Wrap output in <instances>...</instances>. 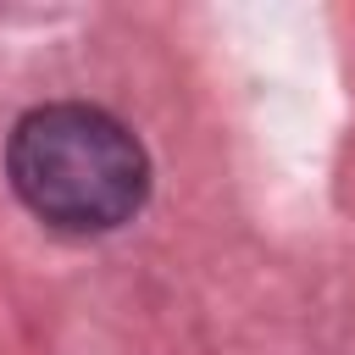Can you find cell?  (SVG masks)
I'll list each match as a JSON object with an SVG mask.
<instances>
[{
  "label": "cell",
  "mask_w": 355,
  "mask_h": 355,
  "mask_svg": "<svg viewBox=\"0 0 355 355\" xmlns=\"http://www.w3.org/2000/svg\"><path fill=\"white\" fill-rule=\"evenodd\" d=\"M6 172L22 205L61 233L122 227L150 189L144 144L100 105H39L11 128Z\"/></svg>",
  "instance_id": "1"
}]
</instances>
